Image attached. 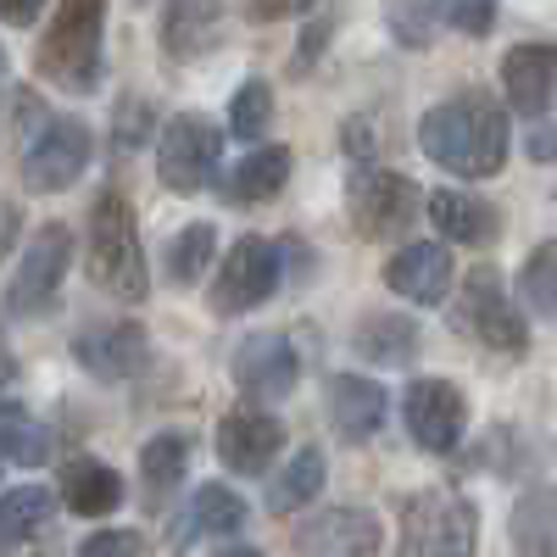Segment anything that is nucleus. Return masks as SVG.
Returning <instances> with one entry per match:
<instances>
[{"instance_id": "1", "label": "nucleus", "mask_w": 557, "mask_h": 557, "mask_svg": "<svg viewBox=\"0 0 557 557\" xmlns=\"http://www.w3.org/2000/svg\"><path fill=\"white\" fill-rule=\"evenodd\" d=\"M507 112L485 89H457L418 117V151L457 178H496L507 168Z\"/></svg>"}, {"instance_id": "2", "label": "nucleus", "mask_w": 557, "mask_h": 557, "mask_svg": "<svg viewBox=\"0 0 557 557\" xmlns=\"http://www.w3.org/2000/svg\"><path fill=\"white\" fill-rule=\"evenodd\" d=\"M34 73L67 96H89L107 73V0H57L34 45Z\"/></svg>"}, {"instance_id": "3", "label": "nucleus", "mask_w": 557, "mask_h": 557, "mask_svg": "<svg viewBox=\"0 0 557 557\" xmlns=\"http://www.w3.org/2000/svg\"><path fill=\"white\" fill-rule=\"evenodd\" d=\"M84 262L89 278L117 296V301H146L151 296V268H146V246H139V218L134 201L107 184V190L89 201V228H84Z\"/></svg>"}, {"instance_id": "4", "label": "nucleus", "mask_w": 557, "mask_h": 557, "mask_svg": "<svg viewBox=\"0 0 557 557\" xmlns=\"http://www.w3.org/2000/svg\"><path fill=\"white\" fill-rule=\"evenodd\" d=\"M418 218H430V196L396 168L380 162H357L346 178V223L357 228L362 240H401Z\"/></svg>"}, {"instance_id": "5", "label": "nucleus", "mask_w": 557, "mask_h": 557, "mask_svg": "<svg viewBox=\"0 0 557 557\" xmlns=\"http://www.w3.org/2000/svg\"><path fill=\"white\" fill-rule=\"evenodd\" d=\"M457 330L480 341L485 351L502 357H524L530 351V323H524V301H513L507 278L496 262H474L462 273V290H457Z\"/></svg>"}, {"instance_id": "6", "label": "nucleus", "mask_w": 557, "mask_h": 557, "mask_svg": "<svg viewBox=\"0 0 557 557\" xmlns=\"http://www.w3.org/2000/svg\"><path fill=\"white\" fill-rule=\"evenodd\" d=\"M480 546V507L451 491L430 485L401 507V552L412 557H469Z\"/></svg>"}, {"instance_id": "7", "label": "nucleus", "mask_w": 557, "mask_h": 557, "mask_svg": "<svg viewBox=\"0 0 557 557\" xmlns=\"http://www.w3.org/2000/svg\"><path fill=\"white\" fill-rule=\"evenodd\" d=\"M223 168V128L207 112H173L157 134V178L173 196H201Z\"/></svg>"}, {"instance_id": "8", "label": "nucleus", "mask_w": 557, "mask_h": 557, "mask_svg": "<svg viewBox=\"0 0 557 557\" xmlns=\"http://www.w3.org/2000/svg\"><path fill=\"white\" fill-rule=\"evenodd\" d=\"M278 251H285L278 240L240 235L235 246L223 251V262H218L207 307L218 318H240V312H257L262 301H273V290L285 285V257H278Z\"/></svg>"}, {"instance_id": "9", "label": "nucleus", "mask_w": 557, "mask_h": 557, "mask_svg": "<svg viewBox=\"0 0 557 557\" xmlns=\"http://www.w3.org/2000/svg\"><path fill=\"white\" fill-rule=\"evenodd\" d=\"M89 151L96 146H89L84 117H67V112L45 117L34 128V139H28V151H23V184L34 196H62V190H73V184L84 178Z\"/></svg>"}, {"instance_id": "10", "label": "nucleus", "mask_w": 557, "mask_h": 557, "mask_svg": "<svg viewBox=\"0 0 557 557\" xmlns=\"http://www.w3.org/2000/svg\"><path fill=\"white\" fill-rule=\"evenodd\" d=\"M73 268V228L67 223H45L39 235L28 240L12 285H7V312L12 318H34V312H51L62 296V278Z\"/></svg>"}, {"instance_id": "11", "label": "nucleus", "mask_w": 557, "mask_h": 557, "mask_svg": "<svg viewBox=\"0 0 557 557\" xmlns=\"http://www.w3.org/2000/svg\"><path fill=\"white\" fill-rule=\"evenodd\" d=\"M401 424H407L418 451L446 457V451L462 446V435H469V396L451 380H412L401 391Z\"/></svg>"}, {"instance_id": "12", "label": "nucleus", "mask_w": 557, "mask_h": 557, "mask_svg": "<svg viewBox=\"0 0 557 557\" xmlns=\"http://www.w3.org/2000/svg\"><path fill=\"white\" fill-rule=\"evenodd\" d=\"M73 362L84 374L107 380V385L134 380V374H146V362H151V335H146V323H134V318L84 323L73 335Z\"/></svg>"}, {"instance_id": "13", "label": "nucleus", "mask_w": 557, "mask_h": 557, "mask_svg": "<svg viewBox=\"0 0 557 557\" xmlns=\"http://www.w3.org/2000/svg\"><path fill=\"white\" fill-rule=\"evenodd\" d=\"M212 446H218V462L228 474L262 480L273 469V457L285 451V424H278L273 412H262V407H235V412L218 418Z\"/></svg>"}, {"instance_id": "14", "label": "nucleus", "mask_w": 557, "mask_h": 557, "mask_svg": "<svg viewBox=\"0 0 557 557\" xmlns=\"http://www.w3.org/2000/svg\"><path fill=\"white\" fill-rule=\"evenodd\" d=\"M296 552H330V557H374L385 546V524L374 507H323L290 535Z\"/></svg>"}, {"instance_id": "15", "label": "nucleus", "mask_w": 557, "mask_h": 557, "mask_svg": "<svg viewBox=\"0 0 557 557\" xmlns=\"http://www.w3.org/2000/svg\"><path fill=\"white\" fill-rule=\"evenodd\" d=\"M502 96L519 117H546L557 107V45L524 39L502 57Z\"/></svg>"}, {"instance_id": "16", "label": "nucleus", "mask_w": 557, "mask_h": 557, "mask_svg": "<svg viewBox=\"0 0 557 557\" xmlns=\"http://www.w3.org/2000/svg\"><path fill=\"white\" fill-rule=\"evenodd\" d=\"M235 385L246 401H285L301 385V357L285 335H251L235 351Z\"/></svg>"}, {"instance_id": "17", "label": "nucleus", "mask_w": 557, "mask_h": 557, "mask_svg": "<svg viewBox=\"0 0 557 557\" xmlns=\"http://www.w3.org/2000/svg\"><path fill=\"white\" fill-rule=\"evenodd\" d=\"M380 278H385V290L401 296V301L441 307L451 296V251L441 240H412V246H401V251L385 257Z\"/></svg>"}, {"instance_id": "18", "label": "nucleus", "mask_w": 557, "mask_h": 557, "mask_svg": "<svg viewBox=\"0 0 557 557\" xmlns=\"http://www.w3.org/2000/svg\"><path fill=\"white\" fill-rule=\"evenodd\" d=\"M323 407H330V424L362 446V441H374L385 430V418H391V391L380 380H368V374H335L330 385H323Z\"/></svg>"}, {"instance_id": "19", "label": "nucleus", "mask_w": 557, "mask_h": 557, "mask_svg": "<svg viewBox=\"0 0 557 557\" xmlns=\"http://www.w3.org/2000/svg\"><path fill=\"white\" fill-rule=\"evenodd\" d=\"M246 519H251L246 496L212 480V485H201V491L190 496V507H184V513L168 524V546L184 552V546H196V541H228L235 530H246Z\"/></svg>"}, {"instance_id": "20", "label": "nucleus", "mask_w": 557, "mask_h": 557, "mask_svg": "<svg viewBox=\"0 0 557 557\" xmlns=\"http://www.w3.org/2000/svg\"><path fill=\"white\" fill-rule=\"evenodd\" d=\"M57 491H62V507H67V513H78V519H112L117 507H123V496H128L123 474L112 469V462L89 457V451L62 462Z\"/></svg>"}, {"instance_id": "21", "label": "nucleus", "mask_w": 557, "mask_h": 557, "mask_svg": "<svg viewBox=\"0 0 557 557\" xmlns=\"http://www.w3.org/2000/svg\"><path fill=\"white\" fill-rule=\"evenodd\" d=\"M430 223L451 246L485 251V246L502 240V207H491L485 196H469V190H435L430 196Z\"/></svg>"}, {"instance_id": "22", "label": "nucleus", "mask_w": 557, "mask_h": 557, "mask_svg": "<svg viewBox=\"0 0 557 557\" xmlns=\"http://www.w3.org/2000/svg\"><path fill=\"white\" fill-rule=\"evenodd\" d=\"M223 45V0H173L162 17V57L201 62Z\"/></svg>"}, {"instance_id": "23", "label": "nucleus", "mask_w": 557, "mask_h": 557, "mask_svg": "<svg viewBox=\"0 0 557 557\" xmlns=\"http://www.w3.org/2000/svg\"><path fill=\"white\" fill-rule=\"evenodd\" d=\"M184 474H190V435L162 430V435H151L146 446H139V502H146L151 513H162V507L173 502Z\"/></svg>"}, {"instance_id": "24", "label": "nucleus", "mask_w": 557, "mask_h": 557, "mask_svg": "<svg viewBox=\"0 0 557 557\" xmlns=\"http://www.w3.org/2000/svg\"><path fill=\"white\" fill-rule=\"evenodd\" d=\"M351 351L368 357L374 368H407L424 351V335H418V323L401 318V312H368L351 330Z\"/></svg>"}, {"instance_id": "25", "label": "nucleus", "mask_w": 557, "mask_h": 557, "mask_svg": "<svg viewBox=\"0 0 557 557\" xmlns=\"http://www.w3.org/2000/svg\"><path fill=\"white\" fill-rule=\"evenodd\" d=\"M290 168H296V157H290L285 146H257L251 157H240L235 168L223 173V196L235 201V207L273 201V196L290 184Z\"/></svg>"}, {"instance_id": "26", "label": "nucleus", "mask_w": 557, "mask_h": 557, "mask_svg": "<svg viewBox=\"0 0 557 557\" xmlns=\"http://www.w3.org/2000/svg\"><path fill=\"white\" fill-rule=\"evenodd\" d=\"M57 507H62V491L12 485L7 496H0V541H7V546H28V541H39L45 530L57 524Z\"/></svg>"}, {"instance_id": "27", "label": "nucleus", "mask_w": 557, "mask_h": 557, "mask_svg": "<svg viewBox=\"0 0 557 557\" xmlns=\"http://www.w3.org/2000/svg\"><path fill=\"white\" fill-rule=\"evenodd\" d=\"M323 480H330V457H323V446H301L285 469L268 480V513H278V519L301 513V507L323 491Z\"/></svg>"}, {"instance_id": "28", "label": "nucleus", "mask_w": 557, "mask_h": 557, "mask_svg": "<svg viewBox=\"0 0 557 557\" xmlns=\"http://www.w3.org/2000/svg\"><path fill=\"white\" fill-rule=\"evenodd\" d=\"M519 552H557V485H530L513 502V519H507Z\"/></svg>"}, {"instance_id": "29", "label": "nucleus", "mask_w": 557, "mask_h": 557, "mask_svg": "<svg viewBox=\"0 0 557 557\" xmlns=\"http://www.w3.org/2000/svg\"><path fill=\"white\" fill-rule=\"evenodd\" d=\"M212 262H218V228H212V223H184L178 235L168 240V257H162L168 285H178V290L201 285V273H207Z\"/></svg>"}, {"instance_id": "30", "label": "nucleus", "mask_w": 557, "mask_h": 557, "mask_svg": "<svg viewBox=\"0 0 557 557\" xmlns=\"http://www.w3.org/2000/svg\"><path fill=\"white\" fill-rule=\"evenodd\" d=\"M0 451H7L12 469H39V462H51V430H45L17 396H7V412H0Z\"/></svg>"}, {"instance_id": "31", "label": "nucleus", "mask_w": 557, "mask_h": 557, "mask_svg": "<svg viewBox=\"0 0 557 557\" xmlns=\"http://www.w3.org/2000/svg\"><path fill=\"white\" fill-rule=\"evenodd\" d=\"M519 301L535 318H557V240H541L519 268Z\"/></svg>"}, {"instance_id": "32", "label": "nucleus", "mask_w": 557, "mask_h": 557, "mask_svg": "<svg viewBox=\"0 0 557 557\" xmlns=\"http://www.w3.org/2000/svg\"><path fill=\"white\" fill-rule=\"evenodd\" d=\"M273 123V84L268 78H246L228 101V134L246 139V146H262V134Z\"/></svg>"}, {"instance_id": "33", "label": "nucleus", "mask_w": 557, "mask_h": 557, "mask_svg": "<svg viewBox=\"0 0 557 557\" xmlns=\"http://www.w3.org/2000/svg\"><path fill=\"white\" fill-rule=\"evenodd\" d=\"M151 128H157V107L146 96H117V107H112V151L117 157H134L151 139Z\"/></svg>"}, {"instance_id": "34", "label": "nucleus", "mask_w": 557, "mask_h": 557, "mask_svg": "<svg viewBox=\"0 0 557 557\" xmlns=\"http://www.w3.org/2000/svg\"><path fill=\"white\" fill-rule=\"evenodd\" d=\"M435 0H396L391 7V34L407 45V51H424V45L435 39Z\"/></svg>"}, {"instance_id": "35", "label": "nucleus", "mask_w": 557, "mask_h": 557, "mask_svg": "<svg viewBox=\"0 0 557 557\" xmlns=\"http://www.w3.org/2000/svg\"><path fill=\"white\" fill-rule=\"evenodd\" d=\"M496 7H502V0H435V17H441L446 28H457V34L480 39V34H491Z\"/></svg>"}, {"instance_id": "36", "label": "nucleus", "mask_w": 557, "mask_h": 557, "mask_svg": "<svg viewBox=\"0 0 557 557\" xmlns=\"http://www.w3.org/2000/svg\"><path fill=\"white\" fill-rule=\"evenodd\" d=\"M146 541H139L134 530H96V535H84V557H128V552H139Z\"/></svg>"}, {"instance_id": "37", "label": "nucleus", "mask_w": 557, "mask_h": 557, "mask_svg": "<svg viewBox=\"0 0 557 557\" xmlns=\"http://www.w3.org/2000/svg\"><path fill=\"white\" fill-rule=\"evenodd\" d=\"M524 151H530V162H557V117H552V112L530 123V139H524Z\"/></svg>"}, {"instance_id": "38", "label": "nucleus", "mask_w": 557, "mask_h": 557, "mask_svg": "<svg viewBox=\"0 0 557 557\" xmlns=\"http://www.w3.org/2000/svg\"><path fill=\"white\" fill-rule=\"evenodd\" d=\"M341 146H346V157H357V162H374V128H368V117H346Z\"/></svg>"}, {"instance_id": "39", "label": "nucleus", "mask_w": 557, "mask_h": 557, "mask_svg": "<svg viewBox=\"0 0 557 557\" xmlns=\"http://www.w3.org/2000/svg\"><path fill=\"white\" fill-rule=\"evenodd\" d=\"M246 12H251L257 23H285V17L312 12V0H246Z\"/></svg>"}, {"instance_id": "40", "label": "nucleus", "mask_w": 557, "mask_h": 557, "mask_svg": "<svg viewBox=\"0 0 557 557\" xmlns=\"http://www.w3.org/2000/svg\"><path fill=\"white\" fill-rule=\"evenodd\" d=\"M330 34H335V23H330V17L312 23V28L301 34V45H296V67H312V62H318V51L330 45Z\"/></svg>"}, {"instance_id": "41", "label": "nucleus", "mask_w": 557, "mask_h": 557, "mask_svg": "<svg viewBox=\"0 0 557 557\" xmlns=\"http://www.w3.org/2000/svg\"><path fill=\"white\" fill-rule=\"evenodd\" d=\"M12 117H17V128H39L45 123V101L34 96V89H12Z\"/></svg>"}, {"instance_id": "42", "label": "nucleus", "mask_w": 557, "mask_h": 557, "mask_svg": "<svg viewBox=\"0 0 557 557\" xmlns=\"http://www.w3.org/2000/svg\"><path fill=\"white\" fill-rule=\"evenodd\" d=\"M0 12H7L12 28H34L39 12H45V0H0Z\"/></svg>"}, {"instance_id": "43", "label": "nucleus", "mask_w": 557, "mask_h": 557, "mask_svg": "<svg viewBox=\"0 0 557 557\" xmlns=\"http://www.w3.org/2000/svg\"><path fill=\"white\" fill-rule=\"evenodd\" d=\"M278 246H285V251H290V262H296V273H312V246H301L296 235H285V240H278Z\"/></svg>"}, {"instance_id": "44", "label": "nucleus", "mask_w": 557, "mask_h": 557, "mask_svg": "<svg viewBox=\"0 0 557 557\" xmlns=\"http://www.w3.org/2000/svg\"><path fill=\"white\" fill-rule=\"evenodd\" d=\"M17 228H23V207H17V201H7V251L17 246Z\"/></svg>"}]
</instances>
